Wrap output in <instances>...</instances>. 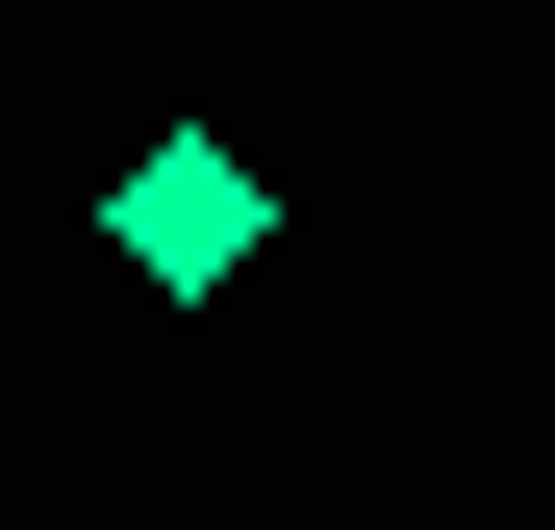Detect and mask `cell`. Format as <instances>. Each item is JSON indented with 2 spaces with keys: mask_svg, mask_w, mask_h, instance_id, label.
Returning a JSON list of instances; mask_svg holds the SVG:
<instances>
[{
  "mask_svg": "<svg viewBox=\"0 0 555 530\" xmlns=\"http://www.w3.org/2000/svg\"><path fill=\"white\" fill-rule=\"evenodd\" d=\"M102 253H127V279H152V303H228V279H253V253H278V177H253L228 127H152V152L102 177Z\"/></svg>",
  "mask_w": 555,
  "mask_h": 530,
  "instance_id": "obj_1",
  "label": "cell"
}]
</instances>
